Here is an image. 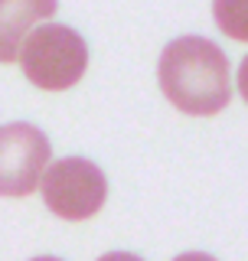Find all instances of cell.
I'll use <instances>...</instances> for the list:
<instances>
[{
  "label": "cell",
  "instance_id": "277c9868",
  "mask_svg": "<svg viewBox=\"0 0 248 261\" xmlns=\"http://www.w3.org/2000/svg\"><path fill=\"white\" fill-rule=\"evenodd\" d=\"M49 137L33 124H0V196H30L49 163Z\"/></svg>",
  "mask_w": 248,
  "mask_h": 261
},
{
  "label": "cell",
  "instance_id": "8992f818",
  "mask_svg": "<svg viewBox=\"0 0 248 261\" xmlns=\"http://www.w3.org/2000/svg\"><path fill=\"white\" fill-rule=\"evenodd\" d=\"M212 16L229 39L248 43V0H212Z\"/></svg>",
  "mask_w": 248,
  "mask_h": 261
},
{
  "label": "cell",
  "instance_id": "6da1fadb",
  "mask_svg": "<svg viewBox=\"0 0 248 261\" xmlns=\"http://www.w3.org/2000/svg\"><path fill=\"white\" fill-rule=\"evenodd\" d=\"M229 56L203 36H180L163 46L157 62L163 95L183 114H219L232 98Z\"/></svg>",
  "mask_w": 248,
  "mask_h": 261
},
{
  "label": "cell",
  "instance_id": "3957f363",
  "mask_svg": "<svg viewBox=\"0 0 248 261\" xmlns=\"http://www.w3.org/2000/svg\"><path fill=\"white\" fill-rule=\"evenodd\" d=\"M39 183H43V202L49 206V212L69 219V222L92 219L108 196V179H105L102 167H95L85 157L56 160Z\"/></svg>",
  "mask_w": 248,
  "mask_h": 261
},
{
  "label": "cell",
  "instance_id": "52a82bcc",
  "mask_svg": "<svg viewBox=\"0 0 248 261\" xmlns=\"http://www.w3.org/2000/svg\"><path fill=\"white\" fill-rule=\"evenodd\" d=\"M238 95H242L245 105H248V56L242 59V65H238Z\"/></svg>",
  "mask_w": 248,
  "mask_h": 261
},
{
  "label": "cell",
  "instance_id": "5b68a950",
  "mask_svg": "<svg viewBox=\"0 0 248 261\" xmlns=\"http://www.w3.org/2000/svg\"><path fill=\"white\" fill-rule=\"evenodd\" d=\"M56 7L59 0H0V62H13L23 39L36 30V23L49 20Z\"/></svg>",
  "mask_w": 248,
  "mask_h": 261
},
{
  "label": "cell",
  "instance_id": "ba28073f",
  "mask_svg": "<svg viewBox=\"0 0 248 261\" xmlns=\"http://www.w3.org/2000/svg\"><path fill=\"white\" fill-rule=\"evenodd\" d=\"M98 261H144L137 255H128V251H108V255H102Z\"/></svg>",
  "mask_w": 248,
  "mask_h": 261
},
{
  "label": "cell",
  "instance_id": "7a4b0ae2",
  "mask_svg": "<svg viewBox=\"0 0 248 261\" xmlns=\"http://www.w3.org/2000/svg\"><path fill=\"white\" fill-rule=\"evenodd\" d=\"M20 65L27 79L46 92H65L85 75L88 46L72 27L62 23H43L23 39Z\"/></svg>",
  "mask_w": 248,
  "mask_h": 261
},
{
  "label": "cell",
  "instance_id": "9c48e42d",
  "mask_svg": "<svg viewBox=\"0 0 248 261\" xmlns=\"http://www.w3.org/2000/svg\"><path fill=\"white\" fill-rule=\"evenodd\" d=\"M173 261H216L212 255H203V251H186V255H177Z\"/></svg>",
  "mask_w": 248,
  "mask_h": 261
},
{
  "label": "cell",
  "instance_id": "30bf717a",
  "mask_svg": "<svg viewBox=\"0 0 248 261\" xmlns=\"http://www.w3.org/2000/svg\"><path fill=\"white\" fill-rule=\"evenodd\" d=\"M33 261H59V258H49V255H43V258H33Z\"/></svg>",
  "mask_w": 248,
  "mask_h": 261
}]
</instances>
